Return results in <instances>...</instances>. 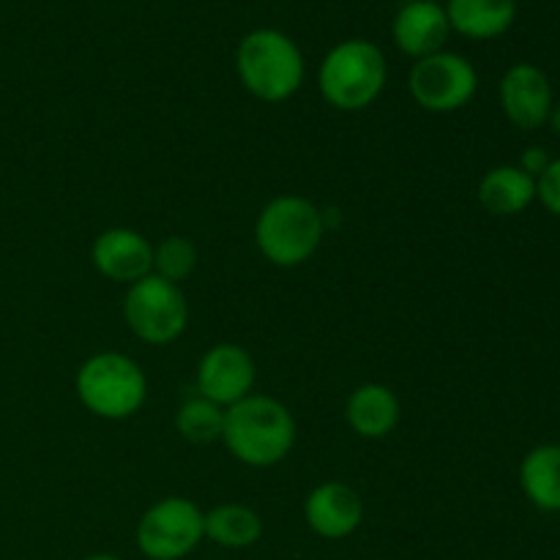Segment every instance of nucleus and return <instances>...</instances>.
Segmentation results:
<instances>
[{
  "instance_id": "obj_1",
  "label": "nucleus",
  "mask_w": 560,
  "mask_h": 560,
  "mask_svg": "<svg viewBox=\"0 0 560 560\" xmlns=\"http://www.w3.org/2000/svg\"><path fill=\"white\" fill-rule=\"evenodd\" d=\"M222 441L238 463L249 468H271L295 446L293 413L279 399L249 394L224 408Z\"/></svg>"
},
{
  "instance_id": "obj_2",
  "label": "nucleus",
  "mask_w": 560,
  "mask_h": 560,
  "mask_svg": "<svg viewBox=\"0 0 560 560\" xmlns=\"http://www.w3.org/2000/svg\"><path fill=\"white\" fill-rule=\"evenodd\" d=\"M235 69L246 91L260 102H288L304 82V55L282 31L257 27L241 38Z\"/></svg>"
},
{
  "instance_id": "obj_3",
  "label": "nucleus",
  "mask_w": 560,
  "mask_h": 560,
  "mask_svg": "<svg viewBox=\"0 0 560 560\" xmlns=\"http://www.w3.org/2000/svg\"><path fill=\"white\" fill-rule=\"evenodd\" d=\"M386 55L366 38H348L328 49L317 71L323 98L334 109L359 113L366 109L386 88Z\"/></svg>"
},
{
  "instance_id": "obj_4",
  "label": "nucleus",
  "mask_w": 560,
  "mask_h": 560,
  "mask_svg": "<svg viewBox=\"0 0 560 560\" xmlns=\"http://www.w3.org/2000/svg\"><path fill=\"white\" fill-rule=\"evenodd\" d=\"M323 235V211L299 195H282L268 202L255 224L257 249L279 268H295L310 260L320 249Z\"/></svg>"
},
{
  "instance_id": "obj_5",
  "label": "nucleus",
  "mask_w": 560,
  "mask_h": 560,
  "mask_svg": "<svg viewBox=\"0 0 560 560\" xmlns=\"http://www.w3.org/2000/svg\"><path fill=\"white\" fill-rule=\"evenodd\" d=\"M77 397L93 416L120 421L135 416L148 399V377L124 353H96L77 370Z\"/></svg>"
},
{
  "instance_id": "obj_6",
  "label": "nucleus",
  "mask_w": 560,
  "mask_h": 560,
  "mask_svg": "<svg viewBox=\"0 0 560 560\" xmlns=\"http://www.w3.org/2000/svg\"><path fill=\"white\" fill-rule=\"evenodd\" d=\"M126 326L137 339L148 345H170L186 331L189 304L184 290L175 282L148 273L140 282L129 284L124 301Z\"/></svg>"
},
{
  "instance_id": "obj_7",
  "label": "nucleus",
  "mask_w": 560,
  "mask_h": 560,
  "mask_svg": "<svg viewBox=\"0 0 560 560\" xmlns=\"http://www.w3.org/2000/svg\"><path fill=\"white\" fill-rule=\"evenodd\" d=\"M206 539V514L186 498H162L137 525V547L148 560H184Z\"/></svg>"
},
{
  "instance_id": "obj_8",
  "label": "nucleus",
  "mask_w": 560,
  "mask_h": 560,
  "mask_svg": "<svg viewBox=\"0 0 560 560\" xmlns=\"http://www.w3.org/2000/svg\"><path fill=\"white\" fill-rule=\"evenodd\" d=\"M408 88L416 104L427 113H457L479 91V74L468 58L441 49L416 60Z\"/></svg>"
},
{
  "instance_id": "obj_9",
  "label": "nucleus",
  "mask_w": 560,
  "mask_h": 560,
  "mask_svg": "<svg viewBox=\"0 0 560 560\" xmlns=\"http://www.w3.org/2000/svg\"><path fill=\"white\" fill-rule=\"evenodd\" d=\"M255 381V359L241 345H213L197 366V392L219 408H230L249 397Z\"/></svg>"
},
{
  "instance_id": "obj_10",
  "label": "nucleus",
  "mask_w": 560,
  "mask_h": 560,
  "mask_svg": "<svg viewBox=\"0 0 560 560\" xmlns=\"http://www.w3.org/2000/svg\"><path fill=\"white\" fill-rule=\"evenodd\" d=\"M501 109L517 129H539L550 120L552 113V82L539 66L534 63H514L503 74L501 88H498Z\"/></svg>"
},
{
  "instance_id": "obj_11",
  "label": "nucleus",
  "mask_w": 560,
  "mask_h": 560,
  "mask_svg": "<svg viewBox=\"0 0 560 560\" xmlns=\"http://www.w3.org/2000/svg\"><path fill=\"white\" fill-rule=\"evenodd\" d=\"M304 520L320 539H348L364 520V501L342 481H323L306 495Z\"/></svg>"
},
{
  "instance_id": "obj_12",
  "label": "nucleus",
  "mask_w": 560,
  "mask_h": 560,
  "mask_svg": "<svg viewBox=\"0 0 560 560\" xmlns=\"http://www.w3.org/2000/svg\"><path fill=\"white\" fill-rule=\"evenodd\" d=\"M93 266L113 282H140L153 273V244L129 228H109L93 241Z\"/></svg>"
},
{
  "instance_id": "obj_13",
  "label": "nucleus",
  "mask_w": 560,
  "mask_h": 560,
  "mask_svg": "<svg viewBox=\"0 0 560 560\" xmlns=\"http://www.w3.org/2000/svg\"><path fill=\"white\" fill-rule=\"evenodd\" d=\"M394 44L408 58H427L441 52L446 44L452 25H448L446 9L435 0H410L394 16Z\"/></svg>"
},
{
  "instance_id": "obj_14",
  "label": "nucleus",
  "mask_w": 560,
  "mask_h": 560,
  "mask_svg": "<svg viewBox=\"0 0 560 560\" xmlns=\"http://www.w3.org/2000/svg\"><path fill=\"white\" fill-rule=\"evenodd\" d=\"M399 413L402 408H399L397 394L381 383H364V386L353 388L345 402V419H348L350 430L366 441H381V438L392 435L394 427L399 424Z\"/></svg>"
},
{
  "instance_id": "obj_15",
  "label": "nucleus",
  "mask_w": 560,
  "mask_h": 560,
  "mask_svg": "<svg viewBox=\"0 0 560 560\" xmlns=\"http://www.w3.org/2000/svg\"><path fill=\"white\" fill-rule=\"evenodd\" d=\"M443 9L452 31L474 42L503 36L517 20V0H446Z\"/></svg>"
},
{
  "instance_id": "obj_16",
  "label": "nucleus",
  "mask_w": 560,
  "mask_h": 560,
  "mask_svg": "<svg viewBox=\"0 0 560 560\" xmlns=\"http://www.w3.org/2000/svg\"><path fill=\"white\" fill-rule=\"evenodd\" d=\"M479 202L492 217H517L536 200V178L517 164H501L479 180Z\"/></svg>"
},
{
  "instance_id": "obj_17",
  "label": "nucleus",
  "mask_w": 560,
  "mask_h": 560,
  "mask_svg": "<svg viewBox=\"0 0 560 560\" xmlns=\"http://www.w3.org/2000/svg\"><path fill=\"white\" fill-rule=\"evenodd\" d=\"M520 487L541 512H560V446L545 443L530 448L520 463Z\"/></svg>"
},
{
  "instance_id": "obj_18",
  "label": "nucleus",
  "mask_w": 560,
  "mask_h": 560,
  "mask_svg": "<svg viewBox=\"0 0 560 560\" xmlns=\"http://www.w3.org/2000/svg\"><path fill=\"white\" fill-rule=\"evenodd\" d=\"M262 536V520L244 503H222L206 514V539L228 550H244Z\"/></svg>"
},
{
  "instance_id": "obj_19",
  "label": "nucleus",
  "mask_w": 560,
  "mask_h": 560,
  "mask_svg": "<svg viewBox=\"0 0 560 560\" xmlns=\"http://www.w3.org/2000/svg\"><path fill=\"white\" fill-rule=\"evenodd\" d=\"M175 430L186 443H195V446L222 441L224 408H219L206 397L189 399V402L180 405L178 416H175Z\"/></svg>"
},
{
  "instance_id": "obj_20",
  "label": "nucleus",
  "mask_w": 560,
  "mask_h": 560,
  "mask_svg": "<svg viewBox=\"0 0 560 560\" xmlns=\"http://www.w3.org/2000/svg\"><path fill=\"white\" fill-rule=\"evenodd\" d=\"M197 266V249L184 235H170L162 244L153 246V273L167 282H184Z\"/></svg>"
},
{
  "instance_id": "obj_21",
  "label": "nucleus",
  "mask_w": 560,
  "mask_h": 560,
  "mask_svg": "<svg viewBox=\"0 0 560 560\" xmlns=\"http://www.w3.org/2000/svg\"><path fill=\"white\" fill-rule=\"evenodd\" d=\"M536 200L560 219V159H552L550 167L536 178Z\"/></svg>"
},
{
  "instance_id": "obj_22",
  "label": "nucleus",
  "mask_w": 560,
  "mask_h": 560,
  "mask_svg": "<svg viewBox=\"0 0 560 560\" xmlns=\"http://www.w3.org/2000/svg\"><path fill=\"white\" fill-rule=\"evenodd\" d=\"M550 162H552V159L547 156L545 148L534 145V148H528V151L523 153V159H520L517 167H520V170H525V173H528L530 178H539V175L545 173L547 167H550Z\"/></svg>"
},
{
  "instance_id": "obj_23",
  "label": "nucleus",
  "mask_w": 560,
  "mask_h": 560,
  "mask_svg": "<svg viewBox=\"0 0 560 560\" xmlns=\"http://www.w3.org/2000/svg\"><path fill=\"white\" fill-rule=\"evenodd\" d=\"M547 124L552 126V131H556V135H560V102L552 104V113H550V120H547Z\"/></svg>"
},
{
  "instance_id": "obj_24",
  "label": "nucleus",
  "mask_w": 560,
  "mask_h": 560,
  "mask_svg": "<svg viewBox=\"0 0 560 560\" xmlns=\"http://www.w3.org/2000/svg\"><path fill=\"white\" fill-rule=\"evenodd\" d=\"M85 560H120L118 556H107V552H102V556H91V558H85Z\"/></svg>"
},
{
  "instance_id": "obj_25",
  "label": "nucleus",
  "mask_w": 560,
  "mask_h": 560,
  "mask_svg": "<svg viewBox=\"0 0 560 560\" xmlns=\"http://www.w3.org/2000/svg\"><path fill=\"white\" fill-rule=\"evenodd\" d=\"M435 3H441V0H435Z\"/></svg>"
}]
</instances>
